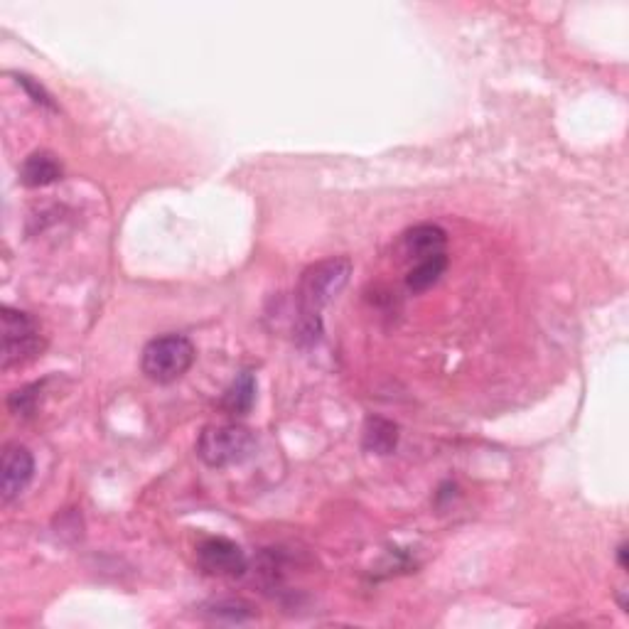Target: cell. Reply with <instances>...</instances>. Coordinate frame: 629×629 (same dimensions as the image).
<instances>
[{
	"instance_id": "cell-7",
	"label": "cell",
	"mask_w": 629,
	"mask_h": 629,
	"mask_svg": "<svg viewBox=\"0 0 629 629\" xmlns=\"http://www.w3.org/2000/svg\"><path fill=\"white\" fill-rule=\"evenodd\" d=\"M445 244H448V234L438 224H418L403 236V251L408 258H416V261L445 254Z\"/></svg>"
},
{
	"instance_id": "cell-12",
	"label": "cell",
	"mask_w": 629,
	"mask_h": 629,
	"mask_svg": "<svg viewBox=\"0 0 629 629\" xmlns=\"http://www.w3.org/2000/svg\"><path fill=\"white\" fill-rule=\"evenodd\" d=\"M35 391H40V384H32V386H25V389L15 391V394L8 399L10 411H13L15 416H30V413L35 411V403H37Z\"/></svg>"
},
{
	"instance_id": "cell-10",
	"label": "cell",
	"mask_w": 629,
	"mask_h": 629,
	"mask_svg": "<svg viewBox=\"0 0 629 629\" xmlns=\"http://www.w3.org/2000/svg\"><path fill=\"white\" fill-rule=\"evenodd\" d=\"M256 403V379L251 372H241L222 399V408L229 416H246Z\"/></svg>"
},
{
	"instance_id": "cell-2",
	"label": "cell",
	"mask_w": 629,
	"mask_h": 629,
	"mask_svg": "<svg viewBox=\"0 0 629 629\" xmlns=\"http://www.w3.org/2000/svg\"><path fill=\"white\" fill-rule=\"evenodd\" d=\"M195 364V344L185 335L155 337L143 347L141 369L155 384H172L182 379Z\"/></svg>"
},
{
	"instance_id": "cell-4",
	"label": "cell",
	"mask_w": 629,
	"mask_h": 629,
	"mask_svg": "<svg viewBox=\"0 0 629 629\" xmlns=\"http://www.w3.org/2000/svg\"><path fill=\"white\" fill-rule=\"evenodd\" d=\"M40 349L42 337L35 320L28 313L3 308V369L28 362Z\"/></svg>"
},
{
	"instance_id": "cell-11",
	"label": "cell",
	"mask_w": 629,
	"mask_h": 629,
	"mask_svg": "<svg viewBox=\"0 0 629 629\" xmlns=\"http://www.w3.org/2000/svg\"><path fill=\"white\" fill-rule=\"evenodd\" d=\"M445 268H448V256L445 254L426 258V261H418L416 268H411V273H408V278H406L408 290H413V293H423V290L433 288L435 283L440 281V276L445 273Z\"/></svg>"
},
{
	"instance_id": "cell-14",
	"label": "cell",
	"mask_w": 629,
	"mask_h": 629,
	"mask_svg": "<svg viewBox=\"0 0 629 629\" xmlns=\"http://www.w3.org/2000/svg\"><path fill=\"white\" fill-rule=\"evenodd\" d=\"M627 553H629V548H627V544H620V546H617V563H620V568H622V571H627V568H629Z\"/></svg>"
},
{
	"instance_id": "cell-9",
	"label": "cell",
	"mask_w": 629,
	"mask_h": 629,
	"mask_svg": "<svg viewBox=\"0 0 629 629\" xmlns=\"http://www.w3.org/2000/svg\"><path fill=\"white\" fill-rule=\"evenodd\" d=\"M364 450L376 455H391L399 445V428L386 418H369L362 435Z\"/></svg>"
},
{
	"instance_id": "cell-5",
	"label": "cell",
	"mask_w": 629,
	"mask_h": 629,
	"mask_svg": "<svg viewBox=\"0 0 629 629\" xmlns=\"http://www.w3.org/2000/svg\"><path fill=\"white\" fill-rule=\"evenodd\" d=\"M35 475V460L25 445L10 443L5 445L3 460H0V497L5 504L25 492Z\"/></svg>"
},
{
	"instance_id": "cell-8",
	"label": "cell",
	"mask_w": 629,
	"mask_h": 629,
	"mask_svg": "<svg viewBox=\"0 0 629 629\" xmlns=\"http://www.w3.org/2000/svg\"><path fill=\"white\" fill-rule=\"evenodd\" d=\"M62 177V163L52 153H32L25 158L23 168H20V182L25 187H47L55 185Z\"/></svg>"
},
{
	"instance_id": "cell-3",
	"label": "cell",
	"mask_w": 629,
	"mask_h": 629,
	"mask_svg": "<svg viewBox=\"0 0 629 629\" xmlns=\"http://www.w3.org/2000/svg\"><path fill=\"white\" fill-rule=\"evenodd\" d=\"M256 438L249 428L224 423V426H209L202 430L197 440V455L209 467L241 465L254 455Z\"/></svg>"
},
{
	"instance_id": "cell-6",
	"label": "cell",
	"mask_w": 629,
	"mask_h": 629,
	"mask_svg": "<svg viewBox=\"0 0 629 629\" xmlns=\"http://www.w3.org/2000/svg\"><path fill=\"white\" fill-rule=\"evenodd\" d=\"M197 563H200L204 573L229 575V578L244 575L246 566H249L246 553L241 551V546L229 539H222V536L202 541L200 548H197Z\"/></svg>"
},
{
	"instance_id": "cell-1",
	"label": "cell",
	"mask_w": 629,
	"mask_h": 629,
	"mask_svg": "<svg viewBox=\"0 0 629 629\" xmlns=\"http://www.w3.org/2000/svg\"><path fill=\"white\" fill-rule=\"evenodd\" d=\"M352 261L344 256L327 258L303 273L298 286V337L315 342L320 335V313L340 290L347 286Z\"/></svg>"
},
{
	"instance_id": "cell-13",
	"label": "cell",
	"mask_w": 629,
	"mask_h": 629,
	"mask_svg": "<svg viewBox=\"0 0 629 629\" xmlns=\"http://www.w3.org/2000/svg\"><path fill=\"white\" fill-rule=\"evenodd\" d=\"M18 82H20V84H23V86H25V89H28V91H30V94H32V99H35V101H37V104L52 106V99H50V96H47V94H45V89H42V86H37L35 82H32V79H30V77H18Z\"/></svg>"
}]
</instances>
